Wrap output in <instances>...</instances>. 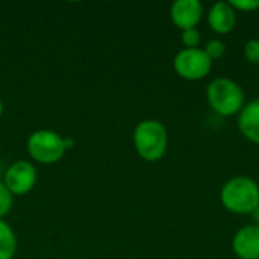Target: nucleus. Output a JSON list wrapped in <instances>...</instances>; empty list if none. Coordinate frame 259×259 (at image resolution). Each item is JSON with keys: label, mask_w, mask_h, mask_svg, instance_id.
<instances>
[{"label": "nucleus", "mask_w": 259, "mask_h": 259, "mask_svg": "<svg viewBox=\"0 0 259 259\" xmlns=\"http://www.w3.org/2000/svg\"><path fill=\"white\" fill-rule=\"evenodd\" d=\"M238 127L246 138L259 144V99L243 106L238 115Z\"/></svg>", "instance_id": "10"}, {"label": "nucleus", "mask_w": 259, "mask_h": 259, "mask_svg": "<svg viewBox=\"0 0 259 259\" xmlns=\"http://www.w3.org/2000/svg\"><path fill=\"white\" fill-rule=\"evenodd\" d=\"M36 179L38 173L35 165L29 161L20 159L6 168L3 184L12 196H26L36 185Z\"/></svg>", "instance_id": "6"}, {"label": "nucleus", "mask_w": 259, "mask_h": 259, "mask_svg": "<svg viewBox=\"0 0 259 259\" xmlns=\"http://www.w3.org/2000/svg\"><path fill=\"white\" fill-rule=\"evenodd\" d=\"M134 147L140 158L147 162H156L164 158L168 147L167 127L158 120H143L134 129Z\"/></svg>", "instance_id": "2"}, {"label": "nucleus", "mask_w": 259, "mask_h": 259, "mask_svg": "<svg viewBox=\"0 0 259 259\" xmlns=\"http://www.w3.org/2000/svg\"><path fill=\"white\" fill-rule=\"evenodd\" d=\"M14 205V196L9 193L6 185L0 182V220H3L12 209Z\"/></svg>", "instance_id": "12"}, {"label": "nucleus", "mask_w": 259, "mask_h": 259, "mask_svg": "<svg viewBox=\"0 0 259 259\" xmlns=\"http://www.w3.org/2000/svg\"><path fill=\"white\" fill-rule=\"evenodd\" d=\"M203 50L206 52V55H208L211 59H219V58H222V56L225 55L226 46H225V42H223L222 39L214 38V39H209V41L206 42V46H205Z\"/></svg>", "instance_id": "13"}, {"label": "nucleus", "mask_w": 259, "mask_h": 259, "mask_svg": "<svg viewBox=\"0 0 259 259\" xmlns=\"http://www.w3.org/2000/svg\"><path fill=\"white\" fill-rule=\"evenodd\" d=\"M208 24L217 33H228L237 24V11L229 2H215L208 11Z\"/></svg>", "instance_id": "9"}, {"label": "nucleus", "mask_w": 259, "mask_h": 259, "mask_svg": "<svg viewBox=\"0 0 259 259\" xmlns=\"http://www.w3.org/2000/svg\"><path fill=\"white\" fill-rule=\"evenodd\" d=\"M209 106L220 115L240 114L244 106V91L241 85L229 77H217L206 88Z\"/></svg>", "instance_id": "3"}, {"label": "nucleus", "mask_w": 259, "mask_h": 259, "mask_svg": "<svg viewBox=\"0 0 259 259\" xmlns=\"http://www.w3.org/2000/svg\"><path fill=\"white\" fill-rule=\"evenodd\" d=\"M232 249L241 259H259V225H246L232 238Z\"/></svg>", "instance_id": "8"}, {"label": "nucleus", "mask_w": 259, "mask_h": 259, "mask_svg": "<svg viewBox=\"0 0 259 259\" xmlns=\"http://www.w3.org/2000/svg\"><path fill=\"white\" fill-rule=\"evenodd\" d=\"M17 253V237L11 225L0 220V259H12Z\"/></svg>", "instance_id": "11"}, {"label": "nucleus", "mask_w": 259, "mask_h": 259, "mask_svg": "<svg viewBox=\"0 0 259 259\" xmlns=\"http://www.w3.org/2000/svg\"><path fill=\"white\" fill-rule=\"evenodd\" d=\"M182 42L185 44L187 49H196V47H199V42H200V32L197 30V27L182 30Z\"/></svg>", "instance_id": "15"}, {"label": "nucleus", "mask_w": 259, "mask_h": 259, "mask_svg": "<svg viewBox=\"0 0 259 259\" xmlns=\"http://www.w3.org/2000/svg\"><path fill=\"white\" fill-rule=\"evenodd\" d=\"M26 149L29 156L42 165L59 162L67 152L64 137L52 129L33 131L27 138Z\"/></svg>", "instance_id": "4"}, {"label": "nucleus", "mask_w": 259, "mask_h": 259, "mask_svg": "<svg viewBox=\"0 0 259 259\" xmlns=\"http://www.w3.org/2000/svg\"><path fill=\"white\" fill-rule=\"evenodd\" d=\"M64 140H65V149H67V150L71 149V147H74V140H73V138L64 137Z\"/></svg>", "instance_id": "17"}, {"label": "nucleus", "mask_w": 259, "mask_h": 259, "mask_svg": "<svg viewBox=\"0 0 259 259\" xmlns=\"http://www.w3.org/2000/svg\"><path fill=\"white\" fill-rule=\"evenodd\" d=\"M3 111H5V106H3V102L0 100V117L3 115Z\"/></svg>", "instance_id": "19"}, {"label": "nucleus", "mask_w": 259, "mask_h": 259, "mask_svg": "<svg viewBox=\"0 0 259 259\" xmlns=\"http://www.w3.org/2000/svg\"><path fill=\"white\" fill-rule=\"evenodd\" d=\"M253 214V217H255V225H259V206L252 212Z\"/></svg>", "instance_id": "18"}, {"label": "nucleus", "mask_w": 259, "mask_h": 259, "mask_svg": "<svg viewBox=\"0 0 259 259\" xmlns=\"http://www.w3.org/2000/svg\"><path fill=\"white\" fill-rule=\"evenodd\" d=\"M203 14V5L200 0H176L170 8V17L173 23L182 29H193L199 24Z\"/></svg>", "instance_id": "7"}, {"label": "nucleus", "mask_w": 259, "mask_h": 259, "mask_svg": "<svg viewBox=\"0 0 259 259\" xmlns=\"http://www.w3.org/2000/svg\"><path fill=\"white\" fill-rule=\"evenodd\" d=\"M173 67L176 73L188 80H197L211 71L212 59L206 55L203 49H182L176 53L173 59Z\"/></svg>", "instance_id": "5"}, {"label": "nucleus", "mask_w": 259, "mask_h": 259, "mask_svg": "<svg viewBox=\"0 0 259 259\" xmlns=\"http://www.w3.org/2000/svg\"><path fill=\"white\" fill-rule=\"evenodd\" d=\"M226 209L235 214H252L259 206V184L249 176L231 178L220 191Z\"/></svg>", "instance_id": "1"}, {"label": "nucleus", "mask_w": 259, "mask_h": 259, "mask_svg": "<svg viewBox=\"0 0 259 259\" xmlns=\"http://www.w3.org/2000/svg\"><path fill=\"white\" fill-rule=\"evenodd\" d=\"M244 56L252 64H259V39L252 38L244 44Z\"/></svg>", "instance_id": "14"}, {"label": "nucleus", "mask_w": 259, "mask_h": 259, "mask_svg": "<svg viewBox=\"0 0 259 259\" xmlns=\"http://www.w3.org/2000/svg\"><path fill=\"white\" fill-rule=\"evenodd\" d=\"M235 11H246V12H252L259 8V0H231L229 2Z\"/></svg>", "instance_id": "16"}]
</instances>
